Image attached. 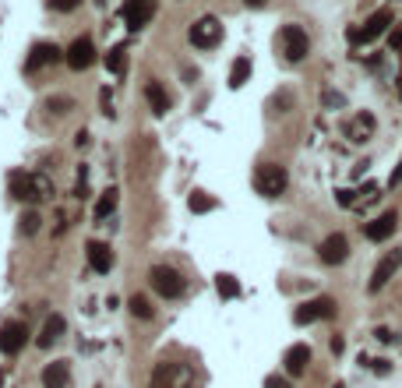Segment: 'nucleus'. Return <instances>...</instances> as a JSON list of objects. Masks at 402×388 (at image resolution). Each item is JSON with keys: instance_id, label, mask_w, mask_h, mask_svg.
<instances>
[{"instance_id": "14", "label": "nucleus", "mask_w": 402, "mask_h": 388, "mask_svg": "<svg viewBox=\"0 0 402 388\" xmlns=\"http://www.w3.org/2000/svg\"><path fill=\"white\" fill-rule=\"evenodd\" d=\"M60 57H64V50H60L57 43H36L32 53H28V61H25V71H39L46 64H57Z\"/></svg>"}, {"instance_id": "23", "label": "nucleus", "mask_w": 402, "mask_h": 388, "mask_svg": "<svg viewBox=\"0 0 402 388\" xmlns=\"http://www.w3.org/2000/svg\"><path fill=\"white\" fill-rule=\"evenodd\" d=\"M215 289H219L223 300H233V296H240V283H237L230 272H219V276H215Z\"/></svg>"}, {"instance_id": "12", "label": "nucleus", "mask_w": 402, "mask_h": 388, "mask_svg": "<svg viewBox=\"0 0 402 388\" xmlns=\"http://www.w3.org/2000/svg\"><path fill=\"white\" fill-rule=\"evenodd\" d=\"M318 258H321L325 265H343V261L350 258V241H346V233H332V236H325L321 247H318Z\"/></svg>"}, {"instance_id": "36", "label": "nucleus", "mask_w": 402, "mask_h": 388, "mask_svg": "<svg viewBox=\"0 0 402 388\" xmlns=\"http://www.w3.org/2000/svg\"><path fill=\"white\" fill-rule=\"evenodd\" d=\"M335 388H346V385H335Z\"/></svg>"}, {"instance_id": "19", "label": "nucleus", "mask_w": 402, "mask_h": 388, "mask_svg": "<svg viewBox=\"0 0 402 388\" xmlns=\"http://www.w3.org/2000/svg\"><path fill=\"white\" fill-rule=\"evenodd\" d=\"M283 364H286V371H290L293 378H297V374H303V371H307V364H311V349H307L303 343L290 346V349H286V360H283Z\"/></svg>"}, {"instance_id": "2", "label": "nucleus", "mask_w": 402, "mask_h": 388, "mask_svg": "<svg viewBox=\"0 0 402 388\" xmlns=\"http://www.w3.org/2000/svg\"><path fill=\"white\" fill-rule=\"evenodd\" d=\"M152 388H194V371L188 364H170L163 360L152 374Z\"/></svg>"}, {"instance_id": "34", "label": "nucleus", "mask_w": 402, "mask_h": 388, "mask_svg": "<svg viewBox=\"0 0 402 388\" xmlns=\"http://www.w3.org/2000/svg\"><path fill=\"white\" fill-rule=\"evenodd\" d=\"M88 141H92L88 131H78V134H74V145H78V148H88Z\"/></svg>"}, {"instance_id": "8", "label": "nucleus", "mask_w": 402, "mask_h": 388, "mask_svg": "<svg viewBox=\"0 0 402 388\" xmlns=\"http://www.w3.org/2000/svg\"><path fill=\"white\" fill-rule=\"evenodd\" d=\"M64 61H68L71 71H88L92 64H96V43H92L88 36H78V39L68 46Z\"/></svg>"}, {"instance_id": "35", "label": "nucleus", "mask_w": 402, "mask_h": 388, "mask_svg": "<svg viewBox=\"0 0 402 388\" xmlns=\"http://www.w3.org/2000/svg\"><path fill=\"white\" fill-rule=\"evenodd\" d=\"M243 4H247V8H265L268 0H243Z\"/></svg>"}, {"instance_id": "13", "label": "nucleus", "mask_w": 402, "mask_h": 388, "mask_svg": "<svg viewBox=\"0 0 402 388\" xmlns=\"http://www.w3.org/2000/svg\"><path fill=\"white\" fill-rule=\"evenodd\" d=\"M25 343H28V328H25V321H8L4 328H0V353L14 356V353L25 349Z\"/></svg>"}, {"instance_id": "31", "label": "nucleus", "mask_w": 402, "mask_h": 388, "mask_svg": "<svg viewBox=\"0 0 402 388\" xmlns=\"http://www.w3.org/2000/svg\"><path fill=\"white\" fill-rule=\"evenodd\" d=\"M335 201L343 205V208H350V205H356V191H346V187H343V191H335Z\"/></svg>"}, {"instance_id": "26", "label": "nucleus", "mask_w": 402, "mask_h": 388, "mask_svg": "<svg viewBox=\"0 0 402 388\" xmlns=\"http://www.w3.org/2000/svg\"><path fill=\"white\" fill-rule=\"evenodd\" d=\"M128 307H131V314H134V318H141V321H148L152 314H156V311H152V300H148V296H141V293H134V296H131Z\"/></svg>"}, {"instance_id": "17", "label": "nucleus", "mask_w": 402, "mask_h": 388, "mask_svg": "<svg viewBox=\"0 0 402 388\" xmlns=\"http://www.w3.org/2000/svg\"><path fill=\"white\" fill-rule=\"evenodd\" d=\"M71 385V367L68 360H53L43 367V388H68Z\"/></svg>"}, {"instance_id": "15", "label": "nucleus", "mask_w": 402, "mask_h": 388, "mask_svg": "<svg viewBox=\"0 0 402 388\" xmlns=\"http://www.w3.org/2000/svg\"><path fill=\"white\" fill-rule=\"evenodd\" d=\"M85 254H88V265H92V272L106 276L110 268H113V251H110V244H103V241H88Z\"/></svg>"}, {"instance_id": "28", "label": "nucleus", "mask_w": 402, "mask_h": 388, "mask_svg": "<svg viewBox=\"0 0 402 388\" xmlns=\"http://www.w3.org/2000/svg\"><path fill=\"white\" fill-rule=\"evenodd\" d=\"M36 229H39V212H25V216H21V233L32 236Z\"/></svg>"}, {"instance_id": "9", "label": "nucleus", "mask_w": 402, "mask_h": 388, "mask_svg": "<svg viewBox=\"0 0 402 388\" xmlns=\"http://www.w3.org/2000/svg\"><path fill=\"white\" fill-rule=\"evenodd\" d=\"M388 25H392V11H388V8H381V11H374V14L367 18V25H363V28H353L350 39H353V43H370V39L385 36V32H388Z\"/></svg>"}, {"instance_id": "33", "label": "nucleus", "mask_w": 402, "mask_h": 388, "mask_svg": "<svg viewBox=\"0 0 402 388\" xmlns=\"http://www.w3.org/2000/svg\"><path fill=\"white\" fill-rule=\"evenodd\" d=\"M399 184H402V163H399V166L392 170V176H388V187H399Z\"/></svg>"}, {"instance_id": "5", "label": "nucleus", "mask_w": 402, "mask_h": 388, "mask_svg": "<svg viewBox=\"0 0 402 388\" xmlns=\"http://www.w3.org/2000/svg\"><path fill=\"white\" fill-rule=\"evenodd\" d=\"M188 39H191V46H198V50H212V46H219V39H223V25H219V18H212V14L198 18V21L191 25Z\"/></svg>"}, {"instance_id": "10", "label": "nucleus", "mask_w": 402, "mask_h": 388, "mask_svg": "<svg viewBox=\"0 0 402 388\" xmlns=\"http://www.w3.org/2000/svg\"><path fill=\"white\" fill-rule=\"evenodd\" d=\"M402 268V251H388L378 265H374V276H370V283H367V289L370 293H378V289H385L388 286V279Z\"/></svg>"}, {"instance_id": "20", "label": "nucleus", "mask_w": 402, "mask_h": 388, "mask_svg": "<svg viewBox=\"0 0 402 388\" xmlns=\"http://www.w3.org/2000/svg\"><path fill=\"white\" fill-rule=\"evenodd\" d=\"M145 99H148L152 113H159V116L170 113V96H166V88H163L159 81H148V85H145Z\"/></svg>"}, {"instance_id": "16", "label": "nucleus", "mask_w": 402, "mask_h": 388, "mask_svg": "<svg viewBox=\"0 0 402 388\" xmlns=\"http://www.w3.org/2000/svg\"><path fill=\"white\" fill-rule=\"evenodd\" d=\"M399 229V212H395V208H388V212H381L374 223H367V236H370V241H388V236Z\"/></svg>"}, {"instance_id": "3", "label": "nucleus", "mask_w": 402, "mask_h": 388, "mask_svg": "<svg viewBox=\"0 0 402 388\" xmlns=\"http://www.w3.org/2000/svg\"><path fill=\"white\" fill-rule=\"evenodd\" d=\"M279 46H283V57L290 64H300L307 53H311V39H307V32L300 25H283L279 32Z\"/></svg>"}, {"instance_id": "6", "label": "nucleus", "mask_w": 402, "mask_h": 388, "mask_svg": "<svg viewBox=\"0 0 402 388\" xmlns=\"http://www.w3.org/2000/svg\"><path fill=\"white\" fill-rule=\"evenodd\" d=\"M11 194L21 201H43L50 194V184L43 176H28V173H11Z\"/></svg>"}, {"instance_id": "21", "label": "nucleus", "mask_w": 402, "mask_h": 388, "mask_svg": "<svg viewBox=\"0 0 402 388\" xmlns=\"http://www.w3.org/2000/svg\"><path fill=\"white\" fill-rule=\"evenodd\" d=\"M251 81V57H237L230 68V88H243Z\"/></svg>"}, {"instance_id": "18", "label": "nucleus", "mask_w": 402, "mask_h": 388, "mask_svg": "<svg viewBox=\"0 0 402 388\" xmlns=\"http://www.w3.org/2000/svg\"><path fill=\"white\" fill-rule=\"evenodd\" d=\"M64 328H68L64 318H60V314H50L46 325H43V332H39V339H36V346H39V349H50L60 336H64Z\"/></svg>"}, {"instance_id": "29", "label": "nucleus", "mask_w": 402, "mask_h": 388, "mask_svg": "<svg viewBox=\"0 0 402 388\" xmlns=\"http://www.w3.org/2000/svg\"><path fill=\"white\" fill-rule=\"evenodd\" d=\"M50 8L60 11V14H71L74 8H81V0H50Z\"/></svg>"}, {"instance_id": "27", "label": "nucleus", "mask_w": 402, "mask_h": 388, "mask_svg": "<svg viewBox=\"0 0 402 388\" xmlns=\"http://www.w3.org/2000/svg\"><path fill=\"white\" fill-rule=\"evenodd\" d=\"M370 127H374V116H370V113H360V116H356V131H350L353 141H367V131H370Z\"/></svg>"}, {"instance_id": "32", "label": "nucleus", "mask_w": 402, "mask_h": 388, "mask_svg": "<svg viewBox=\"0 0 402 388\" xmlns=\"http://www.w3.org/2000/svg\"><path fill=\"white\" fill-rule=\"evenodd\" d=\"M265 388H293L286 378H279V374H272V378H265Z\"/></svg>"}, {"instance_id": "25", "label": "nucleus", "mask_w": 402, "mask_h": 388, "mask_svg": "<svg viewBox=\"0 0 402 388\" xmlns=\"http://www.w3.org/2000/svg\"><path fill=\"white\" fill-rule=\"evenodd\" d=\"M117 201H120V194H117V187H110V191H103V198H99V205H96V219L103 223L106 216H113V208H117Z\"/></svg>"}, {"instance_id": "7", "label": "nucleus", "mask_w": 402, "mask_h": 388, "mask_svg": "<svg viewBox=\"0 0 402 388\" xmlns=\"http://www.w3.org/2000/svg\"><path fill=\"white\" fill-rule=\"evenodd\" d=\"M321 318H335V300H332V296H314V300H303L293 311V321L297 325H314Z\"/></svg>"}, {"instance_id": "4", "label": "nucleus", "mask_w": 402, "mask_h": 388, "mask_svg": "<svg viewBox=\"0 0 402 388\" xmlns=\"http://www.w3.org/2000/svg\"><path fill=\"white\" fill-rule=\"evenodd\" d=\"M148 283H152V289H156L159 296H166V300H177V296L183 293V276L177 272V268H170V265H156V268H152Z\"/></svg>"}, {"instance_id": "11", "label": "nucleus", "mask_w": 402, "mask_h": 388, "mask_svg": "<svg viewBox=\"0 0 402 388\" xmlns=\"http://www.w3.org/2000/svg\"><path fill=\"white\" fill-rule=\"evenodd\" d=\"M156 8H159V0H128V8H123V21H128L131 32H138V28H145L152 21Z\"/></svg>"}, {"instance_id": "22", "label": "nucleus", "mask_w": 402, "mask_h": 388, "mask_svg": "<svg viewBox=\"0 0 402 388\" xmlns=\"http://www.w3.org/2000/svg\"><path fill=\"white\" fill-rule=\"evenodd\" d=\"M106 68H110V74H117V78L128 71V46H123V43L113 46V50L106 53Z\"/></svg>"}, {"instance_id": "30", "label": "nucleus", "mask_w": 402, "mask_h": 388, "mask_svg": "<svg viewBox=\"0 0 402 388\" xmlns=\"http://www.w3.org/2000/svg\"><path fill=\"white\" fill-rule=\"evenodd\" d=\"M74 106V99H68V96H60V99H50V110L53 113H68Z\"/></svg>"}, {"instance_id": "1", "label": "nucleus", "mask_w": 402, "mask_h": 388, "mask_svg": "<svg viewBox=\"0 0 402 388\" xmlns=\"http://www.w3.org/2000/svg\"><path fill=\"white\" fill-rule=\"evenodd\" d=\"M286 184H290V176H286V170L279 163H261L254 170V191L261 198H279L286 191Z\"/></svg>"}, {"instance_id": "24", "label": "nucleus", "mask_w": 402, "mask_h": 388, "mask_svg": "<svg viewBox=\"0 0 402 388\" xmlns=\"http://www.w3.org/2000/svg\"><path fill=\"white\" fill-rule=\"evenodd\" d=\"M188 208H191L194 216H205V212H212V208H215V198L205 194V191H194V194L188 198Z\"/></svg>"}]
</instances>
